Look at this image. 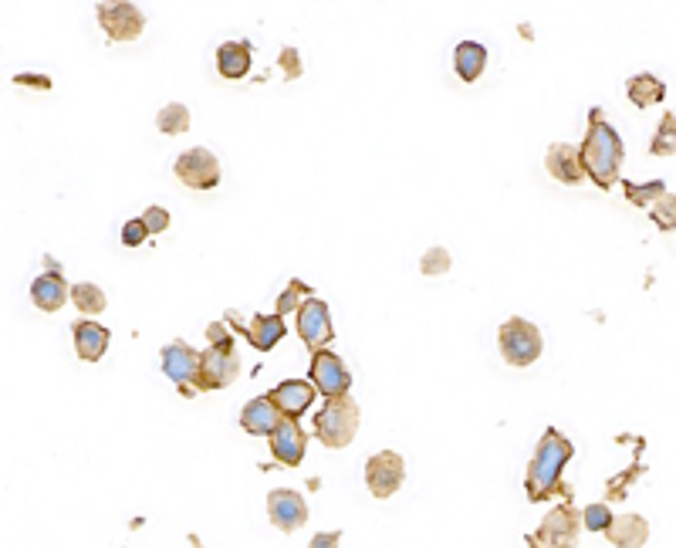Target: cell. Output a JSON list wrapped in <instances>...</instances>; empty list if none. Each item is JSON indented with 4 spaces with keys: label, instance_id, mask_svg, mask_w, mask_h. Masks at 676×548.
<instances>
[{
    "label": "cell",
    "instance_id": "obj_9",
    "mask_svg": "<svg viewBox=\"0 0 676 548\" xmlns=\"http://www.w3.org/2000/svg\"><path fill=\"white\" fill-rule=\"evenodd\" d=\"M176 176L190 190H213L220 183V159L203 146H193L176 159Z\"/></svg>",
    "mask_w": 676,
    "mask_h": 548
},
{
    "label": "cell",
    "instance_id": "obj_25",
    "mask_svg": "<svg viewBox=\"0 0 676 548\" xmlns=\"http://www.w3.org/2000/svg\"><path fill=\"white\" fill-rule=\"evenodd\" d=\"M156 126L159 132H166V136H183V132H190V109H186L183 102H169L159 109Z\"/></svg>",
    "mask_w": 676,
    "mask_h": 548
},
{
    "label": "cell",
    "instance_id": "obj_36",
    "mask_svg": "<svg viewBox=\"0 0 676 548\" xmlns=\"http://www.w3.org/2000/svg\"><path fill=\"white\" fill-rule=\"evenodd\" d=\"M278 65H281L284 78H301V55L295 48H284L278 55Z\"/></svg>",
    "mask_w": 676,
    "mask_h": 548
},
{
    "label": "cell",
    "instance_id": "obj_30",
    "mask_svg": "<svg viewBox=\"0 0 676 548\" xmlns=\"http://www.w3.org/2000/svg\"><path fill=\"white\" fill-rule=\"evenodd\" d=\"M649 217L660 231H676V193H663L660 200L649 207Z\"/></svg>",
    "mask_w": 676,
    "mask_h": 548
},
{
    "label": "cell",
    "instance_id": "obj_31",
    "mask_svg": "<svg viewBox=\"0 0 676 548\" xmlns=\"http://www.w3.org/2000/svg\"><path fill=\"white\" fill-rule=\"evenodd\" d=\"M450 264H453V258H450L447 247H430V251L423 254V261H420V271L426 274V278H437V274L450 271Z\"/></svg>",
    "mask_w": 676,
    "mask_h": 548
},
{
    "label": "cell",
    "instance_id": "obj_1",
    "mask_svg": "<svg viewBox=\"0 0 676 548\" xmlns=\"http://www.w3.org/2000/svg\"><path fill=\"white\" fill-rule=\"evenodd\" d=\"M626 156L619 132L609 126L606 112L592 109L589 112V132H585L582 146H578V159H582V173L589 176L599 190H612L619 183V166Z\"/></svg>",
    "mask_w": 676,
    "mask_h": 548
},
{
    "label": "cell",
    "instance_id": "obj_34",
    "mask_svg": "<svg viewBox=\"0 0 676 548\" xmlns=\"http://www.w3.org/2000/svg\"><path fill=\"white\" fill-rule=\"evenodd\" d=\"M142 224H146L149 234H163L169 227V210L166 207H149L146 214H142Z\"/></svg>",
    "mask_w": 676,
    "mask_h": 548
},
{
    "label": "cell",
    "instance_id": "obj_29",
    "mask_svg": "<svg viewBox=\"0 0 676 548\" xmlns=\"http://www.w3.org/2000/svg\"><path fill=\"white\" fill-rule=\"evenodd\" d=\"M308 298H315V295H311V288H308V281H298L295 278V281H288V288H284L281 295H278V305H274V308H278V315L284 318L288 312H295V308L305 305Z\"/></svg>",
    "mask_w": 676,
    "mask_h": 548
},
{
    "label": "cell",
    "instance_id": "obj_20",
    "mask_svg": "<svg viewBox=\"0 0 676 548\" xmlns=\"http://www.w3.org/2000/svg\"><path fill=\"white\" fill-rule=\"evenodd\" d=\"M545 166H548V173L555 176V180H562V183H582V159H578V146H568V143H555V146H548V156H545Z\"/></svg>",
    "mask_w": 676,
    "mask_h": 548
},
{
    "label": "cell",
    "instance_id": "obj_19",
    "mask_svg": "<svg viewBox=\"0 0 676 548\" xmlns=\"http://www.w3.org/2000/svg\"><path fill=\"white\" fill-rule=\"evenodd\" d=\"M71 335H75V349L85 362H99L105 356V349H109V329L99 322L82 318V322L71 325Z\"/></svg>",
    "mask_w": 676,
    "mask_h": 548
},
{
    "label": "cell",
    "instance_id": "obj_4",
    "mask_svg": "<svg viewBox=\"0 0 676 548\" xmlns=\"http://www.w3.org/2000/svg\"><path fill=\"white\" fill-rule=\"evenodd\" d=\"M578 532H582V515L575 511L572 501H562L528 535V548H575Z\"/></svg>",
    "mask_w": 676,
    "mask_h": 548
},
{
    "label": "cell",
    "instance_id": "obj_21",
    "mask_svg": "<svg viewBox=\"0 0 676 548\" xmlns=\"http://www.w3.org/2000/svg\"><path fill=\"white\" fill-rule=\"evenodd\" d=\"M251 41H227L217 48V72L224 78H244L254 65Z\"/></svg>",
    "mask_w": 676,
    "mask_h": 548
},
{
    "label": "cell",
    "instance_id": "obj_40",
    "mask_svg": "<svg viewBox=\"0 0 676 548\" xmlns=\"http://www.w3.org/2000/svg\"><path fill=\"white\" fill-rule=\"evenodd\" d=\"M190 545H193V548H203V542H200L197 535H190Z\"/></svg>",
    "mask_w": 676,
    "mask_h": 548
},
{
    "label": "cell",
    "instance_id": "obj_12",
    "mask_svg": "<svg viewBox=\"0 0 676 548\" xmlns=\"http://www.w3.org/2000/svg\"><path fill=\"white\" fill-rule=\"evenodd\" d=\"M99 24L112 41H136L146 28V14L136 4H99Z\"/></svg>",
    "mask_w": 676,
    "mask_h": 548
},
{
    "label": "cell",
    "instance_id": "obj_28",
    "mask_svg": "<svg viewBox=\"0 0 676 548\" xmlns=\"http://www.w3.org/2000/svg\"><path fill=\"white\" fill-rule=\"evenodd\" d=\"M622 193H626V200L633 203V207H649V203H656L666 193L663 180H653V183H622Z\"/></svg>",
    "mask_w": 676,
    "mask_h": 548
},
{
    "label": "cell",
    "instance_id": "obj_32",
    "mask_svg": "<svg viewBox=\"0 0 676 548\" xmlns=\"http://www.w3.org/2000/svg\"><path fill=\"white\" fill-rule=\"evenodd\" d=\"M612 511H609V505L606 501H595V505H589L582 511V525L589 528V532H606V528L612 525Z\"/></svg>",
    "mask_w": 676,
    "mask_h": 548
},
{
    "label": "cell",
    "instance_id": "obj_37",
    "mask_svg": "<svg viewBox=\"0 0 676 548\" xmlns=\"http://www.w3.org/2000/svg\"><path fill=\"white\" fill-rule=\"evenodd\" d=\"M338 545H342V532H318L308 548H338Z\"/></svg>",
    "mask_w": 676,
    "mask_h": 548
},
{
    "label": "cell",
    "instance_id": "obj_14",
    "mask_svg": "<svg viewBox=\"0 0 676 548\" xmlns=\"http://www.w3.org/2000/svg\"><path fill=\"white\" fill-rule=\"evenodd\" d=\"M268 515L274 521V528H281V532L291 535L308 521V505L298 491L278 488V491H271V498H268Z\"/></svg>",
    "mask_w": 676,
    "mask_h": 548
},
{
    "label": "cell",
    "instance_id": "obj_26",
    "mask_svg": "<svg viewBox=\"0 0 676 548\" xmlns=\"http://www.w3.org/2000/svg\"><path fill=\"white\" fill-rule=\"evenodd\" d=\"M71 302H75L78 312L99 315V312H105V291L88 285V281H78V285H71Z\"/></svg>",
    "mask_w": 676,
    "mask_h": 548
},
{
    "label": "cell",
    "instance_id": "obj_17",
    "mask_svg": "<svg viewBox=\"0 0 676 548\" xmlns=\"http://www.w3.org/2000/svg\"><path fill=\"white\" fill-rule=\"evenodd\" d=\"M71 295L68 281L61 278L58 264L51 268L48 274H38V278L31 281V302L41 308V312H58V308H65Z\"/></svg>",
    "mask_w": 676,
    "mask_h": 548
},
{
    "label": "cell",
    "instance_id": "obj_18",
    "mask_svg": "<svg viewBox=\"0 0 676 548\" xmlns=\"http://www.w3.org/2000/svg\"><path fill=\"white\" fill-rule=\"evenodd\" d=\"M281 423V413L278 406L271 403V396H257L240 410V427H244L251 437H271L274 430H278Z\"/></svg>",
    "mask_w": 676,
    "mask_h": 548
},
{
    "label": "cell",
    "instance_id": "obj_6",
    "mask_svg": "<svg viewBox=\"0 0 676 548\" xmlns=\"http://www.w3.org/2000/svg\"><path fill=\"white\" fill-rule=\"evenodd\" d=\"M240 373V359L234 352V342L224 346H210L207 352H200V373H197V390H224Z\"/></svg>",
    "mask_w": 676,
    "mask_h": 548
},
{
    "label": "cell",
    "instance_id": "obj_23",
    "mask_svg": "<svg viewBox=\"0 0 676 548\" xmlns=\"http://www.w3.org/2000/svg\"><path fill=\"white\" fill-rule=\"evenodd\" d=\"M453 68L467 85H474L487 68V48L477 41H460L457 51H453Z\"/></svg>",
    "mask_w": 676,
    "mask_h": 548
},
{
    "label": "cell",
    "instance_id": "obj_15",
    "mask_svg": "<svg viewBox=\"0 0 676 548\" xmlns=\"http://www.w3.org/2000/svg\"><path fill=\"white\" fill-rule=\"evenodd\" d=\"M268 440H271V454H274V461H278V464H284V467H298L301 461H305L308 437H305V430L298 427V420L281 417L278 430H274Z\"/></svg>",
    "mask_w": 676,
    "mask_h": 548
},
{
    "label": "cell",
    "instance_id": "obj_22",
    "mask_svg": "<svg viewBox=\"0 0 676 548\" xmlns=\"http://www.w3.org/2000/svg\"><path fill=\"white\" fill-rule=\"evenodd\" d=\"M606 535L616 548H643L649 538V525L643 515H616Z\"/></svg>",
    "mask_w": 676,
    "mask_h": 548
},
{
    "label": "cell",
    "instance_id": "obj_11",
    "mask_svg": "<svg viewBox=\"0 0 676 548\" xmlns=\"http://www.w3.org/2000/svg\"><path fill=\"white\" fill-rule=\"evenodd\" d=\"M311 386L325 396H338V393H349L352 386V373L345 369V362L335 356V352H311Z\"/></svg>",
    "mask_w": 676,
    "mask_h": 548
},
{
    "label": "cell",
    "instance_id": "obj_33",
    "mask_svg": "<svg viewBox=\"0 0 676 548\" xmlns=\"http://www.w3.org/2000/svg\"><path fill=\"white\" fill-rule=\"evenodd\" d=\"M639 474H643V471H639V464H633V467H629V471L622 474V477H616V481H609V484H606V491H609V501H622V498H626V488H629V481H636Z\"/></svg>",
    "mask_w": 676,
    "mask_h": 548
},
{
    "label": "cell",
    "instance_id": "obj_16",
    "mask_svg": "<svg viewBox=\"0 0 676 548\" xmlns=\"http://www.w3.org/2000/svg\"><path fill=\"white\" fill-rule=\"evenodd\" d=\"M315 393L318 390L308 383V379H284V383L274 386L268 396H271V403L278 406L281 417L298 420L301 413H308V406H311V400H315Z\"/></svg>",
    "mask_w": 676,
    "mask_h": 548
},
{
    "label": "cell",
    "instance_id": "obj_39",
    "mask_svg": "<svg viewBox=\"0 0 676 548\" xmlns=\"http://www.w3.org/2000/svg\"><path fill=\"white\" fill-rule=\"evenodd\" d=\"M14 82L17 85H34V88H51V78H44V75H17Z\"/></svg>",
    "mask_w": 676,
    "mask_h": 548
},
{
    "label": "cell",
    "instance_id": "obj_24",
    "mask_svg": "<svg viewBox=\"0 0 676 548\" xmlns=\"http://www.w3.org/2000/svg\"><path fill=\"white\" fill-rule=\"evenodd\" d=\"M626 95H629V102H633L636 109H649V105H656V102L666 99V85L656 75L643 72V75H633L626 82Z\"/></svg>",
    "mask_w": 676,
    "mask_h": 548
},
{
    "label": "cell",
    "instance_id": "obj_13",
    "mask_svg": "<svg viewBox=\"0 0 676 548\" xmlns=\"http://www.w3.org/2000/svg\"><path fill=\"white\" fill-rule=\"evenodd\" d=\"M227 325L234 332H240V335H247V342L257 349V352H271L278 342L288 335V329H284V318L274 312V315H257L251 325H240V318L234 315V312H227Z\"/></svg>",
    "mask_w": 676,
    "mask_h": 548
},
{
    "label": "cell",
    "instance_id": "obj_35",
    "mask_svg": "<svg viewBox=\"0 0 676 548\" xmlns=\"http://www.w3.org/2000/svg\"><path fill=\"white\" fill-rule=\"evenodd\" d=\"M146 237H149V231H146V224H142V217L129 220V224L122 227V244H126V247H139Z\"/></svg>",
    "mask_w": 676,
    "mask_h": 548
},
{
    "label": "cell",
    "instance_id": "obj_38",
    "mask_svg": "<svg viewBox=\"0 0 676 548\" xmlns=\"http://www.w3.org/2000/svg\"><path fill=\"white\" fill-rule=\"evenodd\" d=\"M207 339H210V346H224V342H234V335L224 329V322H213L207 329Z\"/></svg>",
    "mask_w": 676,
    "mask_h": 548
},
{
    "label": "cell",
    "instance_id": "obj_7",
    "mask_svg": "<svg viewBox=\"0 0 676 548\" xmlns=\"http://www.w3.org/2000/svg\"><path fill=\"white\" fill-rule=\"evenodd\" d=\"M163 373L173 379L176 390H180L183 396H193L197 393V373H200V352L190 346V342L176 339L169 342V346L163 349Z\"/></svg>",
    "mask_w": 676,
    "mask_h": 548
},
{
    "label": "cell",
    "instance_id": "obj_10",
    "mask_svg": "<svg viewBox=\"0 0 676 548\" xmlns=\"http://www.w3.org/2000/svg\"><path fill=\"white\" fill-rule=\"evenodd\" d=\"M298 335L311 352H322L328 342L335 339L332 312H328L322 298H308V302L298 308Z\"/></svg>",
    "mask_w": 676,
    "mask_h": 548
},
{
    "label": "cell",
    "instance_id": "obj_27",
    "mask_svg": "<svg viewBox=\"0 0 676 548\" xmlns=\"http://www.w3.org/2000/svg\"><path fill=\"white\" fill-rule=\"evenodd\" d=\"M653 156H673L676 153V112H666L660 119V126L653 132V143H649Z\"/></svg>",
    "mask_w": 676,
    "mask_h": 548
},
{
    "label": "cell",
    "instance_id": "obj_3",
    "mask_svg": "<svg viewBox=\"0 0 676 548\" xmlns=\"http://www.w3.org/2000/svg\"><path fill=\"white\" fill-rule=\"evenodd\" d=\"M359 413L362 410H359V403L352 400V393L328 396L325 406L315 417V437L332 450L349 447L355 430H359Z\"/></svg>",
    "mask_w": 676,
    "mask_h": 548
},
{
    "label": "cell",
    "instance_id": "obj_5",
    "mask_svg": "<svg viewBox=\"0 0 676 548\" xmlns=\"http://www.w3.org/2000/svg\"><path fill=\"white\" fill-rule=\"evenodd\" d=\"M497 346H501L504 362H511V366H531V362H538L545 342H541V332L535 322H528V318H507L501 332H497Z\"/></svg>",
    "mask_w": 676,
    "mask_h": 548
},
{
    "label": "cell",
    "instance_id": "obj_8",
    "mask_svg": "<svg viewBox=\"0 0 676 548\" xmlns=\"http://www.w3.org/2000/svg\"><path fill=\"white\" fill-rule=\"evenodd\" d=\"M406 481V461L396 450H379L366 461V484L372 498H393Z\"/></svg>",
    "mask_w": 676,
    "mask_h": 548
},
{
    "label": "cell",
    "instance_id": "obj_2",
    "mask_svg": "<svg viewBox=\"0 0 676 548\" xmlns=\"http://www.w3.org/2000/svg\"><path fill=\"white\" fill-rule=\"evenodd\" d=\"M572 457H575L572 440H568L565 433H558L555 427H548L535 450V457H531V464H528V474H524L528 501H548V498H555V494L572 498V491L562 484L565 464L572 461Z\"/></svg>",
    "mask_w": 676,
    "mask_h": 548
}]
</instances>
